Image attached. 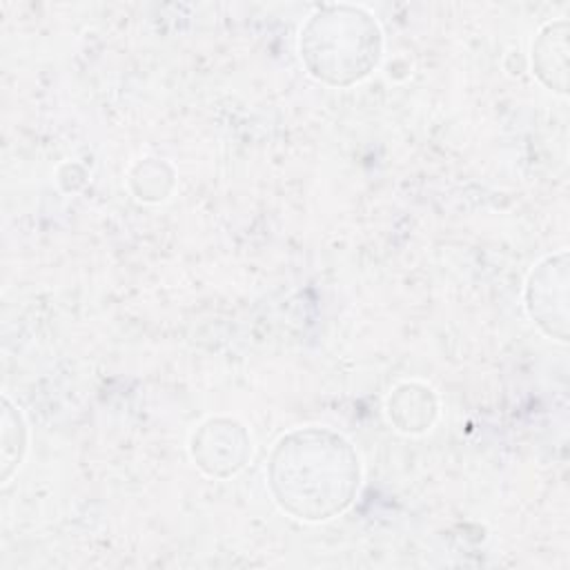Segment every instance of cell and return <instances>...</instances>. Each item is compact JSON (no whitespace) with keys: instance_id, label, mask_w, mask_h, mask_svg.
I'll return each instance as SVG.
<instances>
[{"instance_id":"obj_2","label":"cell","mask_w":570,"mask_h":570,"mask_svg":"<svg viewBox=\"0 0 570 570\" xmlns=\"http://www.w3.org/2000/svg\"><path fill=\"white\" fill-rule=\"evenodd\" d=\"M301 56L314 78L352 85L376 67L381 31L361 9L330 7L301 31Z\"/></svg>"},{"instance_id":"obj_1","label":"cell","mask_w":570,"mask_h":570,"mask_svg":"<svg viewBox=\"0 0 570 570\" xmlns=\"http://www.w3.org/2000/svg\"><path fill=\"white\" fill-rule=\"evenodd\" d=\"M269 488L296 519L323 521L341 514L358 490V456L330 430H298L283 436L269 461Z\"/></svg>"},{"instance_id":"obj_3","label":"cell","mask_w":570,"mask_h":570,"mask_svg":"<svg viewBox=\"0 0 570 570\" xmlns=\"http://www.w3.org/2000/svg\"><path fill=\"white\" fill-rule=\"evenodd\" d=\"M27 450V425L18 407L2 399V481H9L11 472L20 465Z\"/></svg>"}]
</instances>
